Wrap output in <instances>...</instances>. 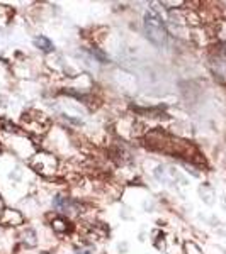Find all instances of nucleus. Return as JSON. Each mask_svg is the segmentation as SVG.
I'll return each instance as SVG.
<instances>
[{
  "mask_svg": "<svg viewBox=\"0 0 226 254\" xmlns=\"http://www.w3.org/2000/svg\"><path fill=\"white\" fill-rule=\"evenodd\" d=\"M145 31L146 38L157 46H165L167 43V29L163 26L162 19L158 17V14L155 10H148L145 14Z\"/></svg>",
  "mask_w": 226,
  "mask_h": 254,
  "instance_id": "nucleus-1",
  "label": "nucleus"
},
{
  "mask_svg": "<svg viewBox=\"0 0 226 254\" xmlns=\"http://www.w3.org/2000/svg\"><path fill=\"white\" fill-rule=\"evenodd\" d=\"M31 166L41 175H51L56 170V159L51 154H36V158L31 161Z\"/></svg>",
  "mask_w": 226,
  "mask_h": 254,
  "instance_id": "nucleus-2",
  "label": "nucleus"
},
{
  "mask_svg": "<svg viewBox=\"0 0 226 254\" xmlns=\"http://www.w3.org/2000/svg\"><path fill=\"white\" fill-rule=\"evenodd\" d=\"M36 46H39L43 51H51L53 49V43L46 38H43V36H39V38H36Z\"/></svg>",
  "mask_w": 226,
  "mask_h": 254,
  "instance_id": "nucleus-3",
  "label": "nucleus"
},
{
  "mask_svg": "<svg viewBox=\"0 0 226 254\" xmlns=\"http://www.w3.org/2000/svg\"><path fill=\"white\" fill-rule=\"evenodd\" d=\"M186 249H187V254L189 253H191V254H201L199 249H197V246H194V244H187Z\"/></svg>",
  "mask_w": 226,
  "mask_h": 254,
  "instance_id": "nucleus-4",
  "label": "nucleus"
}]
</instances>
